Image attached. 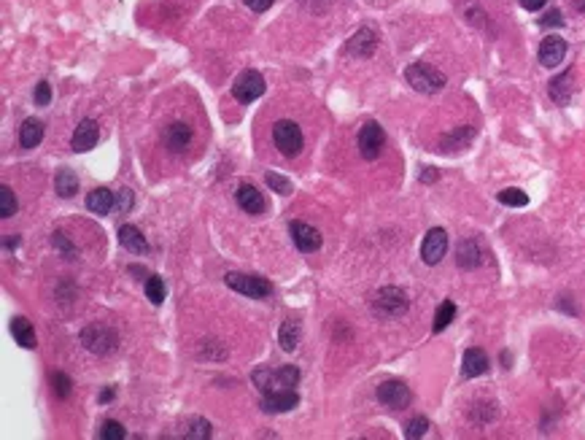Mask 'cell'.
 Returning <instances> with one entry per match:
<instances>
[{
    "mask_svg": "<svg viewBox=\"0 0 585 440\" xmlns=\"http://www.w3.org/2000/svg\"><path fill=\"white\" fill-rule=\"evenodd\" d=\"M405 79L408 84L415 89V92H424V95H434L445 87V76L431 68L429 62H413L408 71H405Z\"/></svg>",
    "mask_w": 585,
    "mask_h": 440,
    "instance_id": "2",
    "label": "cell"
},
{
    "mask_svg": "<svg viewBox=\"0 0 585 440\" xmlns=\"http://www.w3.org/2000/svg\"><path fill=\"white\" fill-rule=\"evenodd\" d=\"M11 333L17 338V343L22 349H35V333H33V324L27 321L25 316L11 319Z\"/></svg>",
    "mask_w": 585,
    "mask_h": 440,
    "instance_id": "25",
    "label": "cell"
},
{
    "mask_svg": "<svg viewBox=\"0 0 585 440\" xmlns=\"http://www.w3.org/2000/svg\"><path fill=\"white\" fill-rule=\"evenodd\" d=\"M17 213V197H14V189L11 187H0V216L3 219H11Z\"/></svg>",
    "mask_w": 585,
    "mask_h": 440,
    "instance_id": "29",
    "label": "cell"
},
{
    "mask_svg": "<svg viewBox=\"0 0 585 440\" xmlns=\"http://www.w3.org/2000/svg\"><path fill=\"white\" fill-rule=\"evenodd\" d=\"M297 403H300L297 392H292V389H281V392H270V394L262 397V411H264V413H286V411L297 408Z\"/></svg>",
    "mask_w": 585,
    "mask_h": 440,
    "instance_id": "14",
    "label": "cell"
},
{
    "mask_svg": "<svg viewBox=\"0 0 585 440\" xmlns=\"http://www.w3.org/2000/svg\"><path fill=\"white\" fill-rule=\"evenodd\" d=\"M54 189H57L60 197H73V194L79 192V176L70 168H62L57 173V178H54Z\"/></svg>",
    "mask_w": 585,
    "mask_h": 440,
    "instance_id": "26",
    "label": "cell"
},
{
    "mask_svg": "<svg viewBox=\"0 0 585 440\" xmlns=\"http://www.w3.org/2000/svg\"><path fill=\"white\" fill-rule=\"evenodd\" d=\"M98 141H100V127H98V122L95 119H84V122H79V127L73 130L70 149L73 152H89V149L98 146Z\"/></svg>",
    "mask_w": 585,
    "mask_h": 440,
    "instance_id": "12",
    "label": "cell"
},
{
    "mask_svg": "<svg viewBox=\"0 0 585 440\" xmlns=\"http://www.w3.org/2000/svg\"><path fill=\"white\" fill-rule=\"evenodd\" d=\"M52 244H54L57 248H60V251H62V254H65L68 260H76V254H79V251H76V246L70 244V241L65 238V235H62V232H54V235H52Z\"/></svg>",
    "mask_w": 585,
    "mask_h": 440,
    "instance_id": "36",
    "label": "cell"
},
{
    "mask_svg": "<svg viewBox=\"0 0 585 440\" xmlns=\"http://www.w3.org/2000/svg\"><path fill=\"white\" fill-rule=\"evenodd\" d=\"M232 95L241 100V103H251L264 95V79L257 71H243L235 84H232Z\"/></svg>",
    "mask_w": 585,
    "mask_h": 440,
    "instance_id": "7",
    "label": "cell"
},
{
    "mask_svg": "<svg viewBox=\"0 0 585 440\" xmlns=\"http://www.w3.org/2000/svg\"><path fill=\"white\" fill-rule=\"evenodd\" d=\"M273 141H276L278 152L283 157H297L305 146V138H302V130L300 124L292 122V119H281V122L273 124Z\"/></svg>",
    "mask_w": 585,
    "mask_h": 440,
    "instance_id": "4",
    "label": "cell"
},
{
    "mask_svg": "<svg viewBox=\"0 0 585 440\" xmlns=\"http://www.w3.org/2000/svg\"><path fill=\"white\" fill-rule=\"evenodd\" d=\"M116 208H119L121 213H127L133 208V189H119V192H116Z\"/></svg>",
    "mask_w": 585,
    "mask_h": 440,
    "instance_id": "39",
    "label": "cell"
},
{
    "mask_svg": "<svg viewBox=\"0 0 585 440\" xmlns=\"http://www.w3.org/2000/svg\"><path fill=\"white\" fill-rule=\"evenodd\" d=\"M462 373L464 378H478L483 373H488V356L480 349H466L462 359Z\"/></svg>",
    "mask_w": 585,
    "mask_h": 440,
    "instance_id": "19",
    "label": "cell"
},
{
    "mask_svg": "<svg viewBox=\"0 0 585 440\" xmlns=\"http://www.w3.org/2000/svg\"><path fill=\"white\" fill-rule=\"evenodd\" d=\"M238 206H241L246 213H251V216H259V213L264 211V197H262V192H259L257 187H251V184H243L241 189H238Z\"/></svg>",
    "mask_w": 585,
    "mask_h": 440,
    "instance_id": "20",
    "label": "cell"
},
{
    "mask_svg": "<svg viewBox=\"0 0 585 440\" xmlns=\"http://www.w3.org/2000/svg\"><path fill=\"white\" fill-rule=\"evenodd\" d=\"M264 181H267V187H270L273 192H278V194H289V192H292V181H289V178H283V176H278V173H267V176H264Z\"/></svg>",
    "mask_w": 585,
    "mask_h": 440,
    "instance_id": "34",
    "label": "cell"
},
{
    "mask_svg": "<svg viewBox=\"0 0 585 440\" xmlns=\"http://www.w3.org/2000/svg\"><path fill=\"white\" fill-rule=\"evenodd\" d=\"M52 387H54V394L57 397H70V392H73V384H70V378L65 375V373H54L52 375Z\"/></svg>",
    "mask_w": 585,
    "mask_h": 440,
    "instance_id": "33",
    "label": "cell"
},
{
    "mask_svg": "<svg viewBox=\"0 0 585 440\" xmlns=\"http://www.w3.org/2000/svg\"><path fill=\"white\" fill-rule=\"evenodd\" d=\"M119 244L127 248V251H133V254H146V251H149V244H146L143 232H140L135 225H121Z\"/></svg>",
    "mask_w": 585,
    "mask_h": 440,
    "instance_id": "21",
    "label": "cell"
},
{
    "mask_svg": "<svg viewBox=\"0 0 585 440\" xmlns=\"http://www.w3.org/2000/svg\"><path fill=\"white\" fill-rule=\"evenodd\" d=\"M35 106H49L52 103V87H49V81H41L38 87H35Z\"/></svg>",
    "mask_w": 585,
    "mask_h": 440,
    "instance_id": "38",
    "label": "cell"
},
{
    "mask_svg": "<svg viewBox=\"0 0 585 440\" xmlns=\"http://www.w3.org/2000/svg\"><path fill=\"white\" fill-rule=\"evenodd\" d=\"M187 438H210V424L206 419H189L187 422Z\"/></svg>",
    "mask_w": 585,
    "mask_h": 440,
    "instance_id": "32",
    "label": "cell"
},
{
    "mask_svg": "<svg viewBox=\"0 0 585 440\" xmlns=\"http://www.w3.org/2000/svg\"><path fill=\"white\" fill-rule=\"evenodd\" d=\"M539 25H542V27H561V25H564V17H561L558 8H553V11H548L545 17L539 19Z\"/></svg>",
    "mask_w": 585,
    "mask_h": 440,
    "instance_id": "40",
    "label": "cell"
},
{
    "mask_svg": "<svg viewBox=\"0 0 585 440\" xmlns=\"http://www.w3.org/2000/svg\"><path fill=\"white\" fill-rule=\"evenodd\" d=\"M475 135V130L472 127H459L453 135H448V138H443V152H459V149H464L466 143H469V138Z\"/></svg>",
    "mask_w": 585,
    "mask_h": 440,
    "instance_id": "27",
    "label": "cell"
},
{
    "mask_svg": "<svg viewBox=\"0 0 585 440\" xmlns=\"http://www.w3.org/2000/svg\"><path fill=\"white\" fill-rule=\"evenodd\" d=\"M545 3H548V0H520V6H523L526 11H539Z\"/></svg>",
    "mask_w": 585,
    "mask_h": 440,
    "instance_id": "42",
    "label": "cell"
},
{
    "mask_svg": "<svg viewBox=\"0 0 585 440\" xmlns=\"http://www.w3.org/2000/svg\"><path fill=\"white\" fill-rule=\"evenodd\" d=\"M124 435L127 432H124V427L119 422H105L103 429H100V438L103 440H121Z\"/></svg>",
    "mask_w": 585,
    "mask_h": 440,
    "instance_id": "37",
    "label": "cell"
},
{
    "mask_svg": "<svg viewBox=\"0 0 585 440\" xmlns=\"http://www.w3.org/2000/svg\"><path fill=\"white\" fill-rule=\"evenodd\" d=\"M111 397H114V389H105L103 394H100V403H108Z\"/></svg>",
    "mask_w": 585,
    "mask_h": 440,
    "instance_id": "43",
    "label": "cell"
},
{
    "mask_svg": "<svg viewBox=\"0 0 585 440\" xmlns=\"http://www.w3.org/2000/svg\"><path fill=\"white\" fill-rule=\"evenodd\" d=\"M300 338H302V327H300V321L286 319V321L281 324V333H278V343H281V349H283V352H294V349L300 346Z\"/></svg>",
    "mask_w": 585,
    "mask_h": 440,
    "instance_id": "24",
    "label": "cell"
},
{
    "mask_svg": "<svg viewBox=\"0 0 585 440\" xmlns=\"http://www.w3.org/2000/svg\"><path fill=\"white\" fill-rule=\"evenodd\" d=\"M191 141V127L184 122H173L165 127V133H162V143H165V149L170 152V154H181V152H187V146H189Z\"/></svg>",
    "mask_w": 585,
    "mask_h": 440,
    "instance_id": "13",
    "label": "cell"
},
{
    "mask_svg": "<svg viewBox=\"0 0 585 440\" xmlns=\"http://www.w3.org/2000/svg\"><path fill=\"white\" fill-rule=\"evenodd\" d=\"M499 203L502 206H513V208H523V206H529V194L523 189H502Z\"/></svg>",
    "mask_w": 585,
    "mask_h": 440,
    "instance_id": "30",
    "label": "cell"
},
{
    "mask_svg": "<svg viewBox=\"0 0 585 440\" xmlns=\"http://www.w3.org/2000/svg\"><path fill=\"white\" fill-rule=\"evenodd\" d=\"M289 232H292L294 246L300 248L302 254H313V251L321 248V232L305 225V222H289Z\"/></svg>",
    "mask_w": 585,
    "mask_h": 440,
    "instance_id": "11",
    "label": "cell"
},
{
    "mask_svg": "<svg viewBox=\"0 0 585 440\" xmlns=\"http://www.w3.org/2000/svg\"><path fill=\"white\" fill-rule=\"evenodd\" d=\"M243 3H246L251 11H259V14H262V11H267V8H270L276 0H243Z\"/></svg>",
    "mask_w": 585,
    "mask_h": 440,
    "instance_id": "41",
    "label": "cell"
},
{
    "mask_svg": "<svg viewBox=\"0 0 585 440\" xmlns=\"http://www.w3.org/2000/svg\"><path fill=\"white\" fill-rule=\"evenodd\" d=\"M426 429H429V422H426L424 416H415L413 422L408 424L405 435H408L410 440H418V438H424V435H426Z\"/></svg>",
    "mask_w": 585,
    "mask_h": 440,
    "instance_id": "35",
    "label": "cell"
},
{
    "mask_svg": "<svg viewBox=\"0 0 585 440\" xmlns=\"http://www.w3.org/2000/svg\"><path fill=\"white\" fill-rule=\"evenodd\" d=\"M564 54H567V41L561 36H548L539 44V62L545 68H556L558 62H564Z\"/></svg>",
    "mask_w": 585,
    "mask_h": 440,
    "instance_id": "15",
    "label": "cell"
},
{
    "mask_svg": "<svg viewBox=\"0 0 585 440\" xmlns=\"http://www.w3.org/2000/svg\"><path fill=\"white\" fill-rule=\"evenodd\" d=\"M114 206H116V194L111 189H105V187H98V189H92L86 194V208L92 213H98V216H105Z\"/></svg>",
    "mask_w": 585,
    "mask_h": 440,
    "instance_id": "17",
    "label": "cell"
},
{
    "mask_svg": "<svg viewBox=\"0 0 585 440\" xmlns=\"http://www.w3.org/2000/svg\"><path fill=\"white\" fill-rule=\"evenodd\" d=\"M41 141H43V122L25 119L22 127H19V143H22V149H35Z\"/></svg>",
    "mask_w": 585,
    "mask_h": 440,
    "instance_id": "23",
    "label": "cell"
},
{
    "mask_svg": "<svg viewBox=\"0 0 585 440\" xmlns=\"http://www.w3.org/2000/svg\"><path fill=\"white\" fill-rule=\"evenodd\" d=\"M254 381L264 394H270V392H281V389H292L300 381V370L294 365H283L278 370L262 368L254 373Z\"/></svg>",
    "mask_w": 585,
    "mask_h": 440,
    "instance_id": "3",
    "label": "cell"
},
{
    "mask_svg": "<svg viewBox=\"0 0 585 440\" xmlns=\"http://www.w3.org/2000/svg\"><path fill=\"white\" fill-rule=\"evenodd\" d=\"M453 316H456V305H453L450 300H445V302L437 308V314H434V324H431V330H434V333H443L448 324L453 321Z\"/></svg>",
    "mask_w": 585,
    "mask_h": 440,
    "instance_id": "28",
    "label": "cell"
},
{
    "mask_svg": "<svg viewBox=\"0 0 585 440\" xmlns=\"http://www.w3.org/2000/svg\"><path fill=\"white\" fill-rule=\"evenodd\" d=\"M448 251V232L443 227H431L421 244V260L426 265H437Z\"/></svg>",
    "mask_w": 585,
    "mask_h": 440,
    "instance_id": "10",
    "label": "cell"
},
{
    "mask_svg": "<svg viewBox=\"0 0 585 440\" xmlns=\"http://www.w3.org/2000/svg\"><path fill=\"white\" fill-rule=\"evenodd\" d=\"M434 178H437V173H434V168H429V173H424L421 181H434Z\"/></svg>",
    "mask_w": 585,
    "mask_h": 440,
    "instance_id": "44",
    "label": "cell"
},
{
    "mask_svg": "<svg viewBox=\"0 0 585 440\" xmlns=\"http://www.w3.org/2000/svg\"><path fill=\"white\" fill-rule=\"evenodd\" d=\"M408 308H410V300L399 286H383L372 298V314L380 319L402 316V314H408Z\"/></svg>",
    "mask_w": 585,
    "mask_h": 440,
    "instance_id": "1",
    "label": "cell"
},
{
    "mask_svg": "<svg viewBox=\"0 0 585 440\" xmlns=\"http://www.w3.org/2000/svg\"><path fill=\"white\" fill-rule=\"evenodd\" d=\"M146 298L152 300L154 305H162V302H165V281H162L159 276H152V279L146 281Z\"/></svg>",
    "mask_w": 585,
    "mask_h": 440,
    "instance_id": "31",
    "label": "cell"
},
{
    "mask_svg": "<svg viewBox=\"0 0 585 440\" xmlns=\"http://www.w3.org/2000/svg\"><path fill=\"white\" fill-rule=\"evenodd\" d=\"M224 284L235 292H241L246 298L251 300H264L273 295V284L262 276H246V273H227L224 276Z\"/></svg>",
    "mask_w": 585,
    "mask_h": 440,
    "instance_id": "5",
    "label": "cell"
},
{
    "mask_svg": "<svg viewBox=\"0 0 585 440\" xmlns=\"http://www.w3.org/2000/svg\"><path fill=\"white\" fill-rule=\"evenodd\" d=\"M383 143H386V135H383V127L378 122H367L359 130V154L364 159H378L383 152Z\"/></svg>",
    "mask_w": 585,
    "mask_h": 440,
    "instance_id": "8",
    "label": "cell"
},
{
    "mask_svg": "<svg viewBox=\"0 0 585 440\" xmlns=\"http://www.w3.org/2000/svg\"><path fill=\"white\" fill-rule=\"evenodd\" d=\"M375 394H378L380 403L389 405V408H394V411H399V408H408L410 400H413V392L408 389V384H402V381H383Z\"/></svg>",
    "mask_w": 585,
    "mask_h": 440,
    "instance_id": "9",
    "label": "cell"
},
{
    "mask_svg": "<svg viewBox=\"0 0 585 440\" xmlns=\"http://www.w3.org/2000/svg\"><path fill=\"white\" fill-rule=\"evenodd\" d=\"M375 46H378V38H375V33H372L370 27H362L356 36L348 41L345 52L351 54V57H370V54L375 52Z\"/></svg>",
    "mask_w": 585,
    "mask_h": 440,
    "instance_id": "16",
    "label": "cell"
},
{
    "mask_svg": "<svg viewBox=\"0 0 585 440\" xmlns=\"http://www.w3.org/2000/svg\"><path fill=\"white\" fill-rule=\"evenodd\" d=\"M456 262H459V267H464V270H472V267H478L483 262V251L475 238H466V241L459 244V248H456Z\"/></svg>",
    "mask_w": 585,
    "mask_h": 440,
    "instance_id": "18",
    "label": "cell"
},
{
    "mask_svg": "<svg viewBox=\"0 0 585 440\" xmlns=\"http://www.w3.org/2000/svg\"><path fill=\"white\" fill-rule=\"evenodd\" d=\"M81 343H84L86 352L103 356V354L116 352L119 338H116V333L111 327H105V324H89V327H84V333H81Z\"/></svg>",
    "mask_w": 585,
    "mask_h": 440,
    "instance_id": "6",
    "label": "cell"
},
{
    "mask_svg": "<svg viewBox=\"0 0 585 440\" xmlns=\"http://www.w3.org/2000/svg\"><path fill=\"white\" fill-rule=\"evenodd\" d=\"M574 8H577V11H585V0H574Z\"/></svg>",
    "mask_w": 585,
    "mask_h": 440,
    "instance_id": "45",
    "label": "cell"
},
{
    "mask_svg": "<svg viewBox=\"0 0 585 440\" xmlns=\"http://www.w3.org/2000/svg\"><path fill=\"white\" fill-rule=\"evenodd\" d=\"M572 76H574L572 71H564L561 76H556V79L551 81V98H553V103H558V106H569V100H572V92H574V84H572Z\"/></svg>",
    "mask_w": 585,
    "mask_h": 440,
    "instance_id": "22",
    "label": "cell"
}]
</instances>
